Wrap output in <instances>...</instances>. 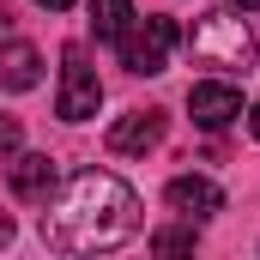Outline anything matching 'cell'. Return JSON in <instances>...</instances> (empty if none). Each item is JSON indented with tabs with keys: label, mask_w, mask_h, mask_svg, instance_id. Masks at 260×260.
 <instances>
[{
	"label": "cell",
	"mask_w": 260,
	"mask_h": 260,
	"mask_svg": "<svg viewBox=\"0 0 260 260\" xmlns=\"http://www.w3.org/2000/svg\"><path fill=\"white\" fill-rule=\"evenodd\" d=\"M139 230V194L109 170H79L67 194L43 212V242L61 254H103Z\"/></svg>",
	"instance_id": "cell-1"
},
{
	"label": "cell",
	"mask_w": 260,
	"mask_h": 260,
	"mask_svg": "<svg viewBox=\"0 0 260 260\" xmlns=\"http://www.w3.org/2000/svg\"><path fill=\"white\" fill-rule=\"evenodd\" d=\"M188 49H194L200 67H218V73H248V67H254V30H248L230 6H218V12H200V18H194Z\"/></svg>",
	"instance_id": "cell-2"
},
{
	"label": "cell",
	"mask_w": 260,
	"mask_h": 260,
	"mask_svg": "<svg viewBox=\"0 0 260 260\" xmlns=\"http://www.w3.org/2000/svg\"><path fill=\"white\" fill-rule=\"evenodd\" d=\"M176 18H139L127 37H121V67L139 73V79H151V73H164L170 67V49H176Z\"/></svg>",
	"instance_id": "cell-3"
},
{
	"label": "cell",
	"mask_w": 260,
	"mask_h": 260,
	"mask_svg": "<svg viewBox=\"0 0 260 260\" xmlns=\"http://www.w3.org/2000/svg\"><path fill=\"white\" fill-rule=\"evenodd\" d=\"M103 109V79H97V67L85 61L79 49H67L61 61V97H55V115L61 121H91Z\"/></svg>",
	"instance_id": "cell-4"
},
{
	"label": "cell",
	"mask_w": 260,
	"mask_h": 260,
	"mask_svg": "<svg viewBox=\"0 0 260 260\" xmlns=\"http://www.w3.org/2000/svg\"><path fill=\"white\" fill-rule=\"evenodd\" d=\"M188 115H194L206 133H224L236 115H242V91H236V85H224V79H206V85L188 91Z\"/></svg>",
	"instance_id": "cell-5"
},
{
	"label": "cell",
	"mask_w": 260,
	"mask_h": 260,
	"mask_svg": "<svg viewBox=\"0 0 260 260\" xmlns=\"http://www.w3.org/2000/svg\"><path fill=\"white\" fill-rule=\"evenodd\" d=\"M164 109H133V115H121L115 127H109V151L115 157H139V151H151L157 139H164Z\"/></svg>",
	"instance_id": "cell-6"
},
{
	"label": "cell",
	"mask_w": 260,
	"mask_h": 260,
	"mask_svg": "<svg viewBox=\"0 0 260 260\" xmlns=\"http://www.w3.org/2000/svg\"><path fill=\"white\" fill-rule=\"evenodd\" d=\"M6 188H12L18 200H49L55 194V157H49V151H12Z\"/></svg>",
	"instance_id": "cell-7"
},
{
	"label": "cell",
	"mask_w": 260,
	"mask_h": 260,
	"mask_svg": "<svg viewBox=\"0 0 260 260\" xmlns=\"http://www.w3.org/2000/svg\"><path fill=\"white\" fill-rule=\"evenodd\" d=\"M164 200H170V212H182V218H212V212H224V188L212 182V176H176L170 188H164Z\"/></svg>",
	"instance_id": "cell-8"
},
{
	"label": "cell",
	"mask_w": 260,
	"mask_h": 260,
	"mask_svg": "<svg viewBox=\"0 0 260 260\" xmlns=\"http://www.w3.org/2000/svg\"><path fill=\"white\" fill-rule=\"evenodd\" d=\"M43 79V55L30 43H0V85L6 91H37Z\"/></svg>",
	"instance_id": "cell-9"
},
{
	"label": "cell",
	"mask_w": 260,
	"mask_h": 260,
	"mask_svg": "<svg viewBox=\"0 0 260 260\" xmlns=\"http://www.w3.org/2000/svg\"><path fill=\"white\" fill-rule=\"evenodd\" d=\"M133 30V0H91V37L97 43H121Z\"/></svg>",
	"instance_id": "cell-10"
},
{
	"label": "cell",
	"mask_w": 260,
	"mask_h": 260,
	"mask_svg": "<svg viewBox=\"0 0 260 260\" xmlns=\"http://www.w3.org/2000/svg\"><path fill=\"white\" fill-rule=\"evenodd\" d=\"M194 242H200L194 218H188V224H170V230H157V236H151V248H157V254H188Z\"/></svg>",
	"instance_id": "cell-11"
},
{
	"label": "cell",
	"mask_w": 260,
	"mask_h": 260,
	"mask_svg": "<svg viewBox=\"0 0 260 260\" xmlns=\"http://www.w3.org/2000/svg\"><path fill=\"white\" fill-rule=\"evenodd\" d=\"M24 145V127H18V115H0V157H12Z\"/></svg>",
	"instance_id": "cell-12"
},
{
	"label": "cell",
	"mask_w": 260,
	"mask_h": 260,
	"mask_svg": "<svg viewBox=\"0 0 260 260\" xmlns=\"http://www.w3.org/2000/svg\"><path fill=\"white\" fill-rule=\"evenodd\" d=\"M6 242H12V218L0 212V248H6Z\"/></svg>",
	"instance_id": "cell-13"
},
{
	"label": "cell",
	"mask_w": 260,
	"mask_h": 260,
	"mask_svg": "<svg viewBox=\"0 0 260 260\" xmlns=\"http://www.w3.org/2000/svg\"><path fill=\"white\" fill-rule=\"evenodd\" d=\"M248 133H254V139H260V103H254V109H248Z\"/></svg>",
	"instance_id": "cell-14"
},
{
	"label": "cell",
	"mask_w": 260,
	"mask_h": 260,
	"mask_svg": "<svg viewBox=\"0 0 260 260\" xmlns=\"http://www.w3.org/2000/svg\"><path fill=\"white\" fill-rule=\"evenodd\" d=\"M37 6H49V12H67V6H73V0H37Z\"/></svg>",
	"instance_id": "cell-15"
},
{
	"label": "cell",
	"mask_w": 260,
	"mask_h": 260,
	"mask_svg": "<svg viewBox=\"0 0 260 260\" xmlns=\"http://www.w3.org/2000/svg\"><path fill=\"white\" fill-rule=\"evenodd\" d=\"M230 6H242V12H254V6H260V0H230Z\"/></svg>",
	"instance_id": "cell-16"
}]
</instances>
